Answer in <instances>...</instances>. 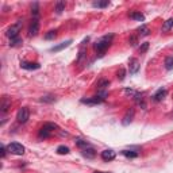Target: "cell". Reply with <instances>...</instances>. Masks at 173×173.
<instances>
[{
    "instance_id": "obj_31",
    "label": "cell",
    "mask_w": 173,
    "mask_h": 173,
    "mask_svg": "<svg viewBox=\"0 0 173 173\" xmlns=\"http://www.w3.org/2000/svg\"><path fill=\"white\" fill-rule=\"evenodd\" d=\"M128 43H130L131 46H137V43H138V38H137V35H131V37H130Z\"/></svg>"
},
{
    "instance_id": "obj_8",
    "label": "cell",
    "mask_w": 173,
    "mask_h": 173,
    "mask_svg": "<svg viewBox=\"0 0 173 173\" xmlns=\"http://www.w3.org/2000/svg\"><path fill=\"white\" fill-rule=\"evenodd\" d=\"M139 61L137 58H131L128 62V71H130V75H135V73L139 71Z\"/></svg>"
},
{
    "instance_id": "obj_10",
    "label": "cell",
    "mask_w": 173,
    "mask_h": 173,
    "mask_svg": "<svg viewBox=\"0 0 173 173\" xmlns=\"http://www.w3.org/2000/svg\"><path fill=\"white\" fill-rule=\"evenodd\" d=\"M83 104H99V103H102L103 102V99L102 97H99V96H93V97H86V99H81L80 100Z\"/></svg>"
},
{
    "instance_id": "obj_14",
    "label": "cell",
    "mask_w": 173,
    "mask_h": 173,
    "mask_svg": "<svg viewBox=\"0 0 173 173\" xmlns=\"http://www.w3.org/2000/svg\"><path fill=\"white\" fill-rule=\"evenodd\" d=\"M165 96H166V89L165 88H160L157 92L153 95V100L154 102H161Z\"/></svg>"
},
{
    "instance_id": "obj_28",
    "label": "cell",
    "mask_w": 173,
    "mask_h": 173,
    "mask_svg": "<svg viewBox=\"0 0 173 173\" xmlns=\"http://www.w3.org/2000/svg\"><path fill=\"white\" fill-rule=\"evenodd\" d=\"M31 14L34 16H38V14H39V6H38V3H34L33 7H31Z\"/></svg>"
},
{
    "instance_id": "obj_17",
    "label": "cell",
    "mask_w": 173,
    "mask_h": 173,
    "mask_svg": "<svg viewBox=\"0 0 173 173\" xmlns=\"http://www.w3.org/2000/svg\"><path fill=\"white\" fill-rule=\"evenodd\" d=\"M10 106H11V100L7 96H4L3 102H2V114H6V112L8 111V107H10Z\"/></svg>"
},
{
    "instance_id": "obj_2",
    "label": "cell",
    "mask_w": 173,
    "mask_h": 173,
    "mask_svg": "<svg viewBox=\"0 0 173 173\" xmlns=\"http://www.w3.org/2000/svg\"><path fill=\"white\" fill-rule=\"evenodd\" d=\"M54 128H58V126H57V124H54V123L43 124V127L39 130V133H38V137H39V138H49L51 135V131H53Z\"/></svg>"
},
{
    "instance_id": "obj_19",
    "label": "cell",
    "mask_w": 173,
    "mask_h": 173,
    "mask_svg": "<svg viewBox=\"0 0 173 173\" xmlns=\"http://www.w3.org/2000/svg\"><path fill=\"white\" fill-rule=\"evenodd\" d=\"M22 43H23V41H22L20 37H16V38H12V39H10V46H11V47L20 46Z\"/></svg>"
},
{
    "instance_id": "obj_1",
    "label": "cell",
    "mask_w": 173,
    "mask_h": 173,
    "mask_svg": "<svg viewBox=\"0 0 173 173\" xmlns=\"http://www.w3.org/2000/svg\"><path fill=\"white\" fill-rule=\"evenodd\" d=\"M112 39H114V34H110V35H104V37H102L99 41L95 42L93 47H95V50L97 51V54L100 55V57H102L103 54H104V51L108 49V47H110Z\"/></svg>"
},
{
    "instance_id": "obj_35",
    "label": "cell",
    "mask_w": 173,
    "mask_h": 173,
    "mask_svg": "<svg viewBox=\"0 0 173 173\" xmlns=\"http://www.w3.org/2000/svg\"><path fill=\"white\" fill-rule=\"evenodd\" d=\"M0 151H2V157H6V148H4V146H2Z\"/></svg>"
},
{
    "instance_id": "obj_36",
    "label": "cell",
    "mask_w": 173,
    "mask_h": 173,
    "mask_svg": "<svg viewBox=\"0 0 173 173\" xmlns=\"http://www.w3.org/2000/svg\"><path fill=\"white\" fill-rule=\"evenodd\" d=\"M95 173H104V172H95Z\"/></svg>"
},
{
    "instance_id": "obj_21",
    "label": "cell",
    "mask_w": 173,
    "mask_h": 173,
    "mask_svg": "<svg viewBox=\"0 0 173 173\" xmlns=\"http://www.w3.org/2000/svg\"><path fill=\"white\" fill-rule=\"evenodd\" d=\"M165 68H166V71H172L173 69V57L172 55H168L165 58Z\"/></svg>"
},
{
    "instance_id": "obj_30",
    "label": "cell",
    "mask_w": 173,
    "mask_h": 173,
    "mask_svg": "<svg viewBox=\"0 0 173 173\" xmlns=\"http://www.w3.org/2000/svg\"><path fill=\"white\" fill-rule=\"evenodd\" d=\"M124 77H126V71H124L123 68H120V69H119V72H118V79H119L120 81H123V80H124Z\"/></svg>"
},
{
    "instance_id": "obj_9",
    "label": "cell",
    "mask_w": 173,
    "mask_h": 173,
    "mask_svg": "<svg viewBox=\"0 0 173 173\" xmlns=\"http://www.w3.org/2000/svg\"><path fill=\"white\" fill-rule=\"evenodd\" d=\"M20 66L23 68V69H26V71H37V69L41 68V65L37 64V62H26V61H22L20 62Z\"/></svg>"
},
{
    "instance_id": "obj_34",
    "label": "cell",
    "mask_w": 173,
    "mask_h": 173,
    "mask_svg": "<svg viewBox=\"0 0 173 173\" xmlns=\"http://www.w3.org/2000/svg\"><path fill=\"white\" fill-rule=\"evenodd\" d=\"M84 54H85V49H84V46L81 47L80 49V51H79V58H77V61H81V60H83V57H84Z\"/></svg>"
},
{
    "instance_id": "obj_25",
    "label": "cell",
    "mask_w": 173,
    "mask_h": 173,
    "mask_svg": "<svg viewBox=\"0 0 173 173\" xmlns=\"http://www.w3.org/2000/svg\"><path fill=\"white\" fill-rule=\"evenodd\" d=\"M122 154L126 155L127 158H135V157H138V153H137V151H133V150H123Z\"/></svg>"
},
{
    "instance_id": "obj_13",
    "label": "cell",
    "mask_w": 173,
    "mask_h": 173,
    "mask_svg": "<svg viewBox=\"0 0 173 173\" xmlns=\"http://www.w3.org/2000/svg\"><path fill=\"white\" fill-rule=\"evenodd\" d=\"M81 154H83L84 157H86V158L92 160V158L96 157V150L89 146V148H86V149H83V150H81Z\"/></svg>"
},
{
    "instance_id": "obj_22",
    "label": "cell",
    "mask_w": 173,
    "mask_h": 173,
    "mask_svg": "<svg viewBox=\"0 0 173 173\" xmlns=\"http://www.w3.org/2000/svg\"><path fill=\"white\" fill-rule=\"evenodd\" d=\"M62 11H65V2H57L55 3V12H57V14H61Z\"/></svg>"
},
{
    "instance_id": "obj_3",
    "label": "cell",
    "mask_w": 173,
    "mask_h": 173,
    "mask_svg": "<svg viewBox=\"0 0 173 173\" xmlns=\"http://www.w3.org/2000/svg\"><path fill=\"white\" fill-rule=\"evenodd\" d=\"M7 150L10 151L11 154H16V155H22L24 153V146L22 144H18V142H11L10 145L7 146Z\"/></svg>"
},
{
    "instance_id": "obj_6",
    "label": "cell",
    "mask_w": 173,
    "mask_h": 173,
    "mask_svg": "<svg viewBox=\"0 0 173 173\" xmlns=\"http://www.w3.org/2000/svg\"><path fill=\"white\" fill-rule=\"evenodd\" d=\"M38 33H39V20L37 18H34L31 22H30V26H29V35L35 37Z\"/></svg>"
},
{
    "instance_id": "obj_27",
    "label": "cell",
    "mask_w": 173,
    "mask_h": 173,
    "mask_svg": "<svg viewBox=\"0 0 173 173\" xmlns=\"http://www.w3.org/2000/svg\"><path fill=\"white\" fill-rule=\"evenodd\" d=\"M57 153L58 154H68L69 153V148H68V146H64V145L58 146V148H57Z\"/></svg>"
},
{
    "instance_id": "obj_33",
    "label": "cell",
    "mask_w": 173,
    "mask_h": 173,
    "mask_svg": "<svg viewBox=\"0 0 173 173\" xmlns=\"http://www.w3.org/2000/svg\"><path fill=\"white\" fill-rule=\"evenodd\" d=\"M149 49V43L148 42H145V43H142V46H139V51L141 53H145L146 50Z\"/></svg>"
},
{
    "instance_id": "obj_4",
    "label": "cell",
    "mask_w": 173,
    "mask_h": 173,
    "mask_svg": "<svg viewBox=\"0 0 173 173\" xmlns=\"http://www.w3.org/2000/svg\"><path fill=\"white\" fill-rule=\"evenodd\" d=\"M22 24H23V22H22V20H18L15 24H12L11 27L7 30V35L10 37V39L19 37V31H20V29H22Z\"/></svg>"
},
{
    "instance_id": "obj_12",
    "label": "cell",
    "mask_w": 173,
    "mask_h": 173,
    "mask_svg": "<svg viewBox=\"0 0 173 173\" xmlns=\"http://www.w3.org/2000/svg\"><path fill=\"white\" fill-rule=\"evenodd\" d=\"M134 100H135V103L141 108H144V110L146 108V102H145V95L144 93H135V96H134Z\"/></svg>"
},
{
    "instance_id": "obj_11",
    "label": "cell",
    "mask_w": 173,
    "mask_h": 173,
    "mask_svg": "<svg viewBox=\"0 0 173 173\" xmlns=\"http://www.w3.org/2000/svg\"><path fill=\"white\" fill-rule=\"evenodd\" d=\"M115 151L111 150V149H107V150H103L102 151V158L104 160V161H112V160L115 158Z\"/></svg>"
},
{
    "instance_id": "obj_20",
    "label": "cell",
    "mask_w": 173,
    "mask_h": 173,
    "mask_svg": "<svg viewBox=\"0 0 173 173\" xmlns=\"http://www.w3.org/2000/svg\"><path fill=\"white\" fill-rule=\"evenodd\" d=\"M76 145L79 146V148H81V149H86V148H89V146H91L88 142L81 139V138H77V139H76Z\"/></svg>"
},
{
    "instance_id": "obj_5",
    "label": "cell",
    "mask_w": 173,
    "mask_h": 173,
    "mask_svg": "<svg viewBox=\"0 0 173 173\" xmlns=\"http://www.w3.org/2000/svg\"><path fill=\"white\" fill-rule=\"evenodd\" d=\"M30 118V110L27 107H22L19 108L18 114H16V120H18L19 123H26Z\"/></svg>"
},
{
    "instance_id": "obj_18",
    "label": "cell",
    "mask_w": 173,
    "mask_h": 173,
    "mask_svg": "<svg viewBox=\"0 0 173 173\" xmlns=\"http://www.w3.org/2000/svg\"><path fill=\"white\" fill-rule=\"evenodd\" d=\"M130 18H131V19H135V20H139V22H144V20H145L144 14H141V12H137V11H133L131 14H130Z\"/></svg>"
},
{
    "instance_id": "obj_7",
    "label": "cell",
    "mask_w": 173,
    "mask_h": 173,
    "mask_svg": "<svg viewBox=\"0 0 173 173\" xmlns=\"http://www.w3.org/2000/svg\"><path fill=\"white\" fill-rule=\"evenodd\" d=\"M134 115H135L134 108H128V110L126 111V114H124V116H123V119H122V124H123V126H127V124H130V123L133 122Z\"/></svg>"
},
{
    "instance_id": "obj_24",
    "label": "cell",
    "mask_w": 173,
    "mask_h": 173,
    "mask_svg": "<svg viewBox=\"0 0 173 173\" xmlns=\"http://www.w3.org/2000/svg\"><path fill=\"white\" fill-rule=\"evenodd\" d=\"M110 85V81L108 80H100L99 81V84H97V89L99 91H106V88Z\"/></svg>"
},
{
    "instance_id": "obj_15",
    "label": "cell",
    "mask_w": 173,
    "mask_h": 173,
    "mask_svg": "<svg viewBox=\"0 0 173 173\" xmlns=\"http://www.w3.org/2000/svg\"><path fill=\"white\" fill-rule=\"evenodd\" d=\"M72 43V41L69 39V41H65V42H61L60 45H57V46H54V47H51L50 49V51H53V53H57V51H61V50H64L65 47H68L69 45Z\"/></svg>"
},
{
    "instance_id": "obj_32",
    "label": "cell",
    "mask_w": 173,
    "mask_h": 173,
    "mask_svg": "<svg viewBox=\"0 0 173 173\" xmlns=\"http://www.w3.org/2000/svg\"><path fill=\"white\" fill-rule=\"evenodd\" d=\"M42 102H47V103H51V102H54L55 99L53 97V96H49V95H47V96H42V99H41Z\"/></svg>"
},
{
    "instance_id": "obj_26",
    "label": "cell",
    "mask_w": 173,
    "mask_h": 173,
    "mask_svg": "<svg viewBox=\"0 0 173 173\" xmlns=\"http://www.w3.org/2000/svg\"><path fill=\"white\" fill-rule=\"evenodd\" d=\"M108 4H110V2L108 0H104V2H95L93 3V7H97V8H104L107 7Z\"/></svg>"
},
{
    "instance_id": "obj_16",
    "label": "cell",
    "mask_w": 173,
    "mask_h": 173,
    "mask_svg": "<svg viewBox=\"0 0 173 173\" xmlns=\"http://www.w3.org/2000/svg\"><path fill=\"white\" fill-rule=\"evenodd\" d=\"M137 33H138V35H139V37H146V35H149L150 30H149V27L146 24H142V26H139V27L137 29Z\"/></svg>"
},
{
    "instance_id": "obj_23",
    "label": "cell",
    "mask_w": 173,
    "mask_h": 173,
    "mask_svg": "<svg viewBox=\"0 0 173 173\" xmlns=\"http://www.w3.org/2000/svg\"><path fill=\"white\" fill-rule=\"evenodd\" d=\"M172 27H173V18L168 19L165 23H164V26H162V31H169Z\"/></svg>"
},
{
    "instance_id": "obj_29",
    "label": "cell",
    "mask_w": 173,
    "mask_h": 173,
    "mask_svg": "<svg viewBox=\"0 0 173 173\" xmlns=\"http://www.w3.org/2000/svg\"><path fill=\"white\" fill-rule=\"evenodd\" d=\"M55 37H57V31H55V30H51V31H49L45 35V39H54Z\"/></svg>"
}]
</instances>
